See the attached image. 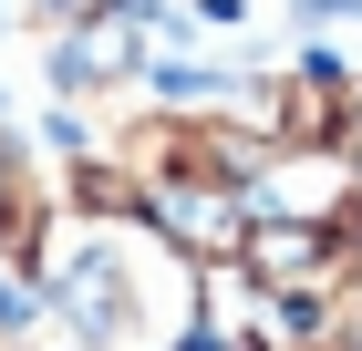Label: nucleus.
I'll return each instance as SVG.
<instances>
[{
    "instance_id": "1",
    "label": "nucleus",
    "mask_w": 362,
    "mask_h": 351,
    "mask_svg": "<svg viewBox=\"0 0 362 351\" xmlns=\"http://www.w3.org/2000/svg\"><path fill=\"white\" fill-rule=\"evenodd\" d=\"M52 290L93 331V351H176L197 331L187 258L156 227H135V217H83L62 238V258H52Z\"/></svg>"
},
{
    "instance_id": "2",
    "label": "nucleus",
    "mask_w": 362,
    "mask_h": 351,
    "mask_svg": "<svg viewBox=\"0 0 362 351\" xmlns=\"http://www.w3.org/2000/svg\"><path fill=\"white\" fill-rule=\"evenodd\" d=\"M124 62H135V52H124V31H83V42L62 52V83H114Z\"/></svg>"
},
{
    "instance_id": "3",
    "label": "nucleus",
    "mask_w": 362,
    "mask_h": 351,
    "mask_svg": "<svg viewBox=\"0 0 362 351\" xmlns=\"http://www.w3.org/2000/svg\"><path fill=\"white\" fill-rule=\"evenodd\" d=\"M352 155H362V93H352Z\"/></svg>"
}]
</instances>
